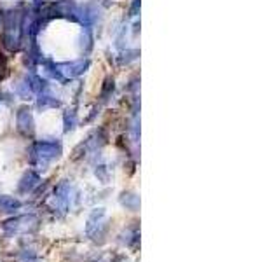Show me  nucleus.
<instances>
[{"mask_svg": "<svg viewBox=\"0 0 279 262\" xmlns=\"http://www.w3.org/2000/svg\"><path fill=\"white\" fill-rule=\"evenodd\" d=\"M23 34H25V14L21 11H9L4 16V47L9 51H18L21 47Z\"/></svg>", "mask_w": 279, "mask_h": 262, "instance_id": "1", "label": "nucleus"}, {"mask_svg": "<svg viewBox=\"0 0 279 262\" xmlns=\"http://www.w3.org/2000/svg\"><path fill=\"white\" fill-rule=\"evenodd\" d=\"M58 69H60L63 79H75V77H81V75L89 69V59H77V61H70V63H60Z\"/></svg>", "mask_w": 279, "mask_h": 262, "instance_id": "2", "label": "nucleus"}, {"mask_svg": "<svg viewBox=\"0 0 279 262\" xmlns=\"http://www.w3.org/2000/svg\"><path fill=\"white\" fill-rule=\"evenodd\" d=\"M18 128L23 131V133H30L33 129V121H31V112L28 107H23L18 112Z\"/></svg>", "mask_w": 279, "mask_h": 262, "instance_id": "3", "label": "nucleus"}, {"mask_svg": "<svg viewBox=\"0 0 279 262\" xmlns=\"http://www.w3.org/2000/svg\"><path fill=\"white\" fill-rule=\"evenodd\" d=\"M41 63H42V67H44V72H46L47 77L56 79V81H61V82L65 81V79H63V75H61V72H60V69H58L56 63H53L51 59H44V58L41 59Z\"/></svg>", "mask_w": 279, "mask_h": 262, "instance_id": "4", "label": "nucleus"}, {"mask_svg": "<svg viewBox=\"0 0 279 262\" xmlns=\"http://www.w3.org/2000/svg\"><path fill=\"white\" fill-rule=\"evenodd\" d=\"M113 91H115V82H113L112 77H107L103 82V87H101V93H100V98L101 102H108V98H112Z\"/></svg>", "mask_w": 279, "mask_h": 262, "instance_id": "5", "label": "nucleus"}, {"mask_svg": "<svg viewBox=\"0 0 279 262\" xmlns=\"http://www.w3.org/2000/svg\"><path fill=\"white\" fill-rule=\"evenodd\" d=\"M58 105H60V102H58L54 96H51V94H47V91L38 94V109L46 110V109H49V107H58Z\"/></svg>", "mask_w": 279, "mask_h": 262, "instance_id": "6", "label": "nucleus"}, {"mask_svg": "<svg viewBox=\"0 0 279 262\" xmlns=\"http://www.w3.org/2000/svg\"><path fill=\"white\" fill-rule=\"evenodd\" d=\"M75 112L73 110H68V112H65V129H72L73 126H75Z\"/></svg>", "mask_w": 279, "mask_h": 262, "instance_id": "7", "label": "nucleus"}, {"mask_svg": "<svg viewBox=\"0 0 279 262\" xmlns=\"http://www.w3.org/2000/svg\"><path fill=\"white\" fill-rule=\"evenodd\" d=\"M6 74H7V58L6 54L0 51V81L6 77Z\"/></svg>", "mask_w": 279, "mask_h": 262, "instance_id": "8", "label": "nucleus"}, {"mask_svg": "<svg viewBox=\"0 0 279 262\" xmlns=\"http://www.w3.org/2000/svg\"><path fill=\"white\" fill-rule=\"evenodd\" d=\"M124 56H128V58H121V65H124V63H129V61H133V59H136V56H138V51H126Z\"/></svg>", "mask_w": 279, "mask_h": 262, "instance_id": "9", "label": "nucleus"}, {"mask_svg": "<svg viewBox=\"0 0 279 262\" xmlns=\"http://www.w3.org/2000/svg\"><path fill=\"white\" fill-rule=\"evenodd\" d=\"M140 14V0H133L131 7H129V16H138Z\"/></svg>", "mask_w": 279, "mask_h": 262, "instance_id": "10", "label": "nucleus"}, {"mask_svg": "<svg viewBox=\"0 0 279 262\" xmlns=\"http://www.w3.org/2000/svg\"><path fill=\"white\" fill-rule=\"evenodd\" d=\"M41 2H44V0H35V4H41Z\"/></svg>", "mask_w": 279, "mask_h": 262, "instance_id": "11", "label": "nucleus"}]
</instances>
